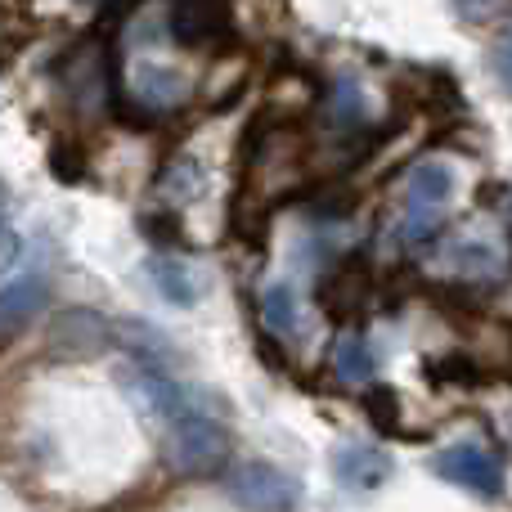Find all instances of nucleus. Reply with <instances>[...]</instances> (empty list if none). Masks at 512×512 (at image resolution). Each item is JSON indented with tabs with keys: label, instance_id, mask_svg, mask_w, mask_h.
Wrapping results in <instances>:
<instances>
[{
	"label": "nucleus",
	"instance_id": "obj_5",
	"mask_svg": "<svg viewBox=\"0 0 512 512\" xmlns=\"http://www.w3.org/2000/svg\"><path fill=\"white\" fill-rule=\"evenodd\" d=\"M230 499L239 508H265V512H279V508H292L297 504V481L288 472H279L274 463H243V468L230 472Z\"/></svg>",
	"mask_w": 512,
	"mask_h": 512
},
{
	"label": "nucleus",
	"instance_id": "obj_1",
	"mask_svg": "<svg viewBox=\"0 0 512 512\" xmlns=\"http://www.w3.org/2000/svg\"><path fill=\"white\" fill-rule=\"evenodd\" d=\"M167 463L180 477H216L230 463V432L216 418L185 409L180 418H171L167 432Z\"/></svg>",
	"mask_w": 512,
	"mask_h": 512
},
{
	"label": "nucleus",
	"instance_id": "obj_3",
	"mask_svg": "<svg viewBox=\"0 0 512 512\" xmlns=\"http://www.w3.org/2000/svg\"><path fill=\"white\" fill-rule=\"evenodd\" d=\"M117 333H122V328H117L108 315H99V310L68 306L50 319L45 342H50V355H59V360H95V355L113 351Z\"/></svg>",
	"mask_w": 512,
	"mask_h": 512
},
{
	"label": "nucleus",
	"instance_id": "obj_6",
	"mask_svg": "<svg viewBox=\"0 0 512 512\" xmlns=\"http://www.w3.org/2000/svg\"><path fill=\"white\" fill-rule=\"evenodd\" d=\"M333 477L342 490H378L391 477V454L373 441H342L333 450Z\"/></svg>",
	"mask_w": 512,
	"mask_h": 512
},
{
	"label": "nucleus",
	"instance_id": "obj_8",
	"mask_svg": "<svg viewBox=\"0 0 512 512\" xmlns=\"http://www.w3.org/2000/svg\"><path fill=\"white\" fill-rule=\"evenodd\" d=\"M167 27L180 45H203L225 32V0H171Z\"/></svg>",
	"mask_w": 512,
	"mask_h": 512
},
{
	"label": "nucleus",
	"instance_id": "obj_9",
	"mask_svg": "<svg viewBox=\"0 0 512 512\" xmlns=\"http://www.w3.org/2000/svg\"><path fill=\"white\" fill-rule=\"evenodd\" d=\"M131 95L153 113H167V108L185 104V77L171 68H158V63H144V68H135Z\"/></svg>",
	"mask_w": 512,
	"mask_h": 512
},
{
	"label": "nucleus",
	"instance_id": "obj_12",
	"mask_svg": "<svg viewBox=\"0 0 512 512\" xmlns=\"http://www.w3.org/2000/svg\"><path fill=\"white\" fill-rule=\"evenodd\" d=\"M256 315H261V328L270 337H292L297 333V297H292L288 283H270L256 301Z\"/></svg>",
	"mask_w": 512,
	"mask_h": 512
},
{
	"label": "nucleus",
	"instance_id": "obj_17",
	"mask_svg": "<svg viewBox=\"0 0 512 512\" xmlns=\"http://www.w3.org/2000/svg\"><path fill=\"white\" fill-rule=\"evenodd\" d=\"M454 5H459L468 18H486L490 9H495V0H454Z\"/></svg>",
	"mask_w": 512,
	"mask_h": 512
},
{
	"label": "nucleus",
	"instance_id": "obj_11",
	"mask_svg": "<svg viewBox=\"0 0 512 512\" xmlns=\"http://www.w3.org/2000/svg\"><path fill=\"white\" fill-rule=\"evenodd\" d=\"M117 342L131 351L135 364H149V369H171V360H176L171 342L153 324H122V337H117Z\"/></svg>",
	"mask_w": 512,
	"mask_h": 512
},
{
	"label": "nucleus",
	"instance_id": "obj_13",
	"mask_svg": "<svg viewBox=\"0 0 512 512\" xmlns=\"http://www.w3.org/2000/svg\"><path fill=\"white\" fill-rule=\"evenodd\" d=\"M373 369H378V360H373L369 342H364L360 333H342L333 346V373L342 382H351V387H360V382L373 378Z\"/></svg>",
	"mask_w": 512,
	"mask_h": 512
},
{
	"label": "nucleus",
	"instance_id": "obj_14",
	"mask_svg": "<svg viewBox=\"0 0 512 512\" xmlns=\"http://www.w3.org/2000/svg\"><path fill=\"white\" fill-rule=\"evenodd\" d=\"M364 405H369V418L382 427V432H396V423H400V396L396 391L391 387H369Z\"/></svg>",
	"mask_w": 512,
	"mask_h": 512
},
{
	"label": "nucleus",
	"instance_id": "obj_19",
	"mask_svg": "<svg viewBox=\"0 0 512 512\" xmlns=\"http://www.w3.org/2000/svg\"><path fill=\"white\" fill-rule=\"evenodd\" d=\"M508 207H512V194H508Z\"/></svg>",
	"mask_w": 512,
	"mask_h": 512
},
{
	"label": "nucleus",
	"instance_id": "obj_4",
	"mask_svg": "<svg viewBox=\"0 0 512 512\" xmlns=\"http://www.w3.org/2000/svg\"><path fill=\"white\" fill-rule=\"evenodd\" d=\"M432 468L441 481H450V486H459V490H472V495H486V499L504 495V463L481 441L445 445V450L432 454Z\"/></svg>",
	"mask_w": 512,
	"mask_h": 512
},
{
	"label": "nucleus",
	"instance_id": "obj_18",
	"mask_svg": "<svg viewBox=\"0 0 512 512\" xmlns=\"http://www.w3.org/2000/svg\"><path fill=\"white\" fill-rule=\"evenodd\" d=\"M5 243H9V221H5V203H0V252H5Z\"/></svg>",
	"mask_w": 512,
	"mask_h": 512
},
{
	"label": "nucleus",
	"instance_id": "obj_16",
	"mask_svg": "<svg viewBox=\"0 0 512 512\" xmlns=\"http://www.w3.org/2000/svg\"><path fill=\"white\" fill-rule=\"evenodd\" d=\"M495 72H499V81L508 86V95H512V18H508L504 36H499V45H495Z\"/></svg>",
	"mask_w": 512,
	"mask_h": 512
},
{
	"label": "nucleus",
	"instance_id": "obj_10",
	"mask_svg": "<svg viewBox=\"0 0 512 512\" xmlns=\"http://www.w3.org/2000/svg\"><path fill=\"white\" fill-rule=\"evenodd\" d=\"M149 274H153V288L167 301H176V306L189 310L198 301V279H194V270H189V261H180V256H153Z\"/></svg>",
	"mask_w": 512,
	"mask_h": 512
},
{
	"label": "nucleus",
	"instance_id": "obj_15",
	"mask_svg": "<svg viewBox=\"0 0 512 512\" xmlns=\"http://www.w3.org/2000/svg\"><path fill=\"white\" fill-rule=\"evenodd\" d=\"M333 117H337V126H360L364 122V95H360V86H355V81H337Z\"/></svg>",
	"mask_w": 512,
	"mask_h": 512
},
{
	"label": "nucleus",
	"instance_id": "obj_2",
	"mask_svg": "<svg viewBox=\"0 0 512 512\" xmlns=\"http://www.w3.org/2000/svg\"><path fill=\"white\" fill-rule=\"evenodd\" d=\"M454 176L445 162H423L405 185V243H427L441 234L445 216H450Z\"/></svg>",
	"mask_w": 512,
	"mask_h": 512
},
{
	"label": "nucleus",
	"instance_id": "obj_7",
	"mask_svg": "<svg viewBox=\"0 0 512 512\" xmlns=\"http://www.w3.org/2000/svg\"><path fill=\"white\" fill-rule=\"evenodd\" d=\"M50 301V279L45 274H18V279L0 283V333H18L27 328Z\"/></svg>",
	"mask_w": 512,
	"mask_h": 512
}]
</instances>
